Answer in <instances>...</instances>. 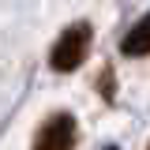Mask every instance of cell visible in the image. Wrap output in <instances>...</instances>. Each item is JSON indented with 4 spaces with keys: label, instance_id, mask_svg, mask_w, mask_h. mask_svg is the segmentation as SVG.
Masks as SVG:
<instances>
[{
    "label": "cell",
    "instance_id": "1",
    "mask_svg": "<svg viewBox=\"0 0 150 150\" xmlns=\"http://www.w3.org/2000/svg\"><path fill=\"white\" fill-rule=\"evenodd\" d=\"M90 41H94V26L90 23H71L64 34L56 38L53 53H49V64H53V71L68 75L75 71V68H83V60H86V53H90Z\"/></svg>",
    "mask_w": 150,
    "mask_h": 150
},
{
    "label": "cell",
    "instance_id": "2",
    "mask_svg": "<svg viewBox=\"0 0 150 150\" xmlns=\"http://www.w3.org/2000/svg\"><path fill=\"white\" fill-rule=\"evenodd\" d=\"M79 139V124H75L71 112H53L34 135V146L30 150H75Z\"/></svg>",
    "mask_w": 150,
    "mask_h": 150
},
{
    "label": "cell",
    "instance_id": "3",
    "mask_svg": "<svg viewBox=\"0 0 150 150\" xmlns=\"http://www.w3.org/2000/svg\"><path fill=\"white\" fill-rule=\"evenodd\" d=\"M120 53L124 56H150V11L120 38Z\"/></svg>",
    "mask_w": 150,
    "mask_h": 150
},
{
    "label": "cell",
    "instance_id": "4",
    "mask_svg": "<svg viewBox=\"0 0 150 150\" xmlns=\"http://www.w3.org/2000/svg\"><path fill=\"white\" fill-rule=\"evenodd\" d=\"M105 150H120V146H105Z\"/></svg>",
    "mask_w": 150,
    "mask_h": 150
},
{
    "label": "cell",
    "instance_id": "5",
    "mask_svg": "<svg viewBox=\"0 0 150 150\" xmlns=\"http://www.w3.org/2000/svg\"><path fill=\"white\" fill-rule=\"evenodd\" d=\"M146 150H150V146H146Z\"/></svg>",
    "mask_w": 150,
    "mask_h": 150
}]
</instances>
